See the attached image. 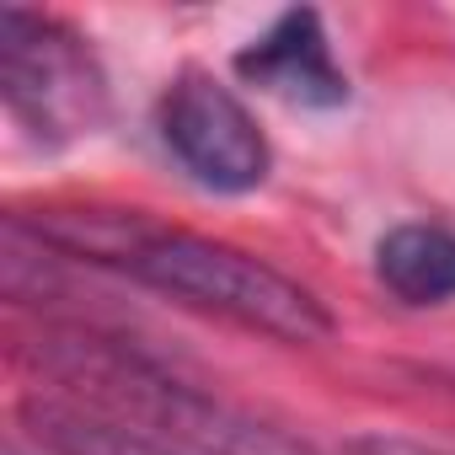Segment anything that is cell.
I'll return each mask as SVG.
<instances>
[{
	"label": "cell",
	"instance_id": "5b68a950",
	"mask_svg": "<svg viewBox=\"0 0 455 455\" xmlns=\"http://www.w3.org/2000/svg\"><path fill=\"white\" fill-rule=\"evenodd\" d=\"M22 428H33L38 450H49V455H204L182 439L150 434L140 423L108 418V412H97L86 402H65V396H28Z\"/></svg>",
	"mask_w": 455,
	"mask_h": 455
},
{
	"label": "cell",
	"instance_id": "277c9868",
	"mask_svg": "<svg viewBox=\"0 0 455 455\" xmlns=\"http://www.w3.org/2000/svg\"><path fill=\"white\" fill-rule=\"evenodd\" d=\"M236 76L268 97L295 102V108H343L348 102V76L332 60V38L311 6L284 12L268 33H258L236 54Z\"/></svg>",
	"mask_w": 455,
	"mask_h": 455
},
{
	"label": "cell",
	"instance_id": "6da1fadb",
	"mask_svg": "<svg viewBox=\"0 0 455 455\" xmlns=\"http://www.w3.org/2000/svg\"><path fill=\"white\" fill-rule=\"evenodd\" d=\"M38 236L108 263L193 311L225 316L247 332L279 338V343H322L332 338V311L290 274H279L274 263L214 242L198 231H177V225H156L145 214H54L38 225Z\"/></svg>",
	"mask_w": 455,
	"mask_h": 455
},
{
	"label": "cell",
	"instance_id": "8992f818",
	"mask_svg": "<svg viewBox=\"0 0 455 455\" xmlns=\"http://www.w3.org/2000/svg\"><path fill=\"white\" fill-rule=\"evenodd\" d=\"M375 279L402 306H444L455 300V231L428 220H407L375 242Z\"/></svg>",
	"mask_w": 455,
	"mask_h": 455
},
{
	"label": "cell",
	"instance_id": "3957f363",
	"mask_svg": "<svg viewBox=\"0 0 455 455\" xmlns=\"http://www.w3.org/2000/svg\"><path fill=\"white\" fill-rule=\"evenodd\" d=\"M156 129L172 161L209 193L236 198L263 188L274 172V145L258 129L252 108L209 70H182L166 86Z\"/></svg>",
	"mask_w": 455,
	"mask_h": 455
},
{
	"label": "cell",
	"instance_id": "7a4b0ae2",
	"mask_svg": "<svg viewBox=\"0 0 455 455\" xmlns=\"http://www.w3.org/2000/svg\"><path fill=\"white\" fill-rule=\"evenodd\" d=\"M0 97L38 145L86 140L108 118V76L86 38L22 6L0 12Z\"/></svg>",
	"mask_w": 455,
	"mask_h": 455
}]
</instances>
